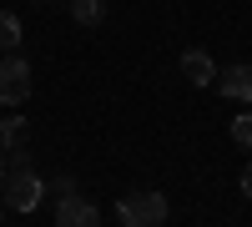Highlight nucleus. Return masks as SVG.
<instances>
[{"label":"nucleus","instance_id":"nucleus-1","mask_svg":"<svg viewBox=\"0 0 252 227\" xmlns=\"http://www.w3.org/2000/svg\"><path fill=\"white\" fill-rule=\"evenodd\" d=\"M166 217H172V207H166V197L161 192H126L121 202H116V222L121 227H161Z\"/></svg>","mask_w":252,"mask_h":227},{"label":"nucleus","instance_id":"nucleus-2","mask_svg":"<svg viewBox=\"0 0 252 227\" xmlns=\"http://www.w3.org/2000/svg\"><path fill=\"white\" fill-rule=\"evenodd\" d=\"M0 192H5V207H10V212H35L46 182L35 177V167H10L5 182H0Z\"/></svg>","mask_w":252,"mask_h":227},{"label":"nucleus","instance_id":"nucleus-3","mask_svg":"<svg viewBox=\"0 0 252 227\" xmlns=\"http://www.w3.org/2000/svg\"><path fill=\"white\" fill-rule=\"evenodd\" d=\"M26 101H31V61L0 51V106H26Z\"/></svg>","mask_w":252,"mask_h":227},{"label":"nucleus","instance_id":"nucleus-4","mask_svg":"<svg viewBox=\"0 0 252 227\" xmlns=\"http://www.w3.org/2000/svg\"><path fill=\"white\" fill-rule=\"evenodd\" d=\"M96 222H101V207L86 202L81 192H66L56 202V227H96Z\"/></svg>","mask_w":252,"mask_h":227},{"label":"nucleus","instance_id":"nucleus-5","mask_svg":"<svg viewBox=\"0 0 252 227\" xmlns=\"http://www.w3.org/2000/svg\"><path fill=\"white\" fill-rule=\"evenodd\" d=\"M212 86L227 96V101H252V66L247 61H237V66H217V76H212Z\"/></svg>","mask_w":252,"mask_h":227},{"label":"nucleus","instance_id":"nucleus-6","mask_svg":"<svg viewBox=\"0 0 252 227\" xmlns=\"http://www.w3.org/2000/svg\"><path fill=\"white\" fill-rule=\"evenodd\" d=\"M182 76L192 81V86H212V76H217V61L207 56V51H182Z\"/></svg>","mask_w":252,"mask_h":227},{"label":"nucleus","instance_id":"nucleus-7","mask_svg":"<svg viewBox=\"0 0 252 227\" xmlns=\"http://www.w3.org/2000/svg\"><path fill=\"white\" fill-rule=\"evenodd\" d=\"M71 20H76V26H86V31L106 26V0H71Z\"/></svg>","mask_w":252,"mask_h":227},{"label":"nucleus","instance_id":"nucleus-8","mask_svg":"<svg viewBox=\"0 0 252 227\" xmlns=\"http://www.w3.org/2000/svg\"><path fill=\"white\" fill-rule=\"evenodd\" d=\"M26 141H31V121L26 116H5V121H0V147H26Z\"/></svg>","mask_w":252,"mask_h":227},{"label":"nucleus","instance_id":"nucleus-9","mask_svg":"<svg viewBox=\"0 0 252 227\" xmlns=\"http://www.w3.org/2000/svg\"><path fill=\"white\" fill-rule=\"evenodd\" d=\"M20 46V20L10 10H0V51H15Z\"/></svg>","mask_w":252,"mask_h":227},{"label":"nucleus","instance_id":"nucleus-10","mask_svg":"<svg viewBox=\"0 0 252 227\" xmlns=\"http://www.w3.org/2000/svg\"><path fill=\"white\" fill-rule=\"evenodd\" d=\"M232 141H237V147H247V152H252V111L232 116Z\"/></svg>","mask_w":252,"mask_h":227},{"label":"nucleus","instance_id":"nucleus-11","mask_svg":"<svg viewBox=\"0 0 252 227\" xmlns=\"http://www.w3.org/2000/svg\"><path fill=\"white\" fill-rule=\"evenodd\" d=\"M51 192H56V197H66V192H76V182H71V177H56V182H51Z\"/></svg>","mask_w":252,"mask_h":227},{"label":"nucleus","instance_id":"nucleus-12","mask_svg":"<svg viewBox=\"0 0 252 227\" xmlns=\"http://www.w3.org/2000/svg\"><path fill=\"white\" fill-rule=\"evenodd\" d=\"M242 192H247V197H252V167H247V172H242Z\"/></svg>","mask_w":252,"mask_h":227},{"label":"nucleus","instance_id":"nucleus-13","mask_svg":"<svg viewBox=\"0 0 252 227\" xmlns=\"http://www.w3.org/2000/svg\"><path fill=\"white\" fill-rule=\"evenodd\" d=\"M0 182H5V147H0Z\"/></svg>","mask_w":252,"mask_h":227}]
</instances>
